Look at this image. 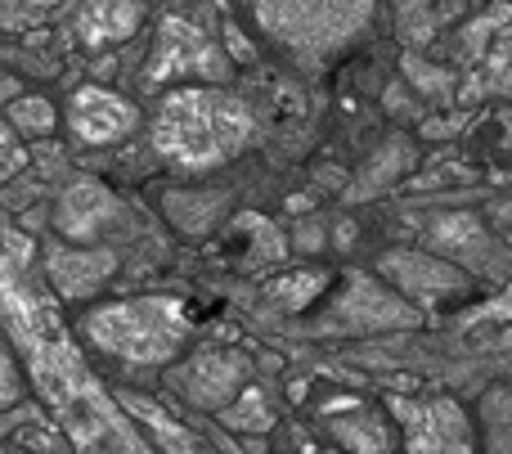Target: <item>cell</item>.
I'll list each match as a JSON object with an SVG mask.
<instances>
[{"instance_id":"cell-8","label":"cell","mask_w":512,"mask_h":454,"mask_svg":"<svg viewBox=\"0 0 512 454\" xmlns=\"http://www.w3.org/2000/svg\"><path fill=\"white\" fill-rule=\"evenodd\" d=\"M117 252L113 248H77V243H45L41 248V270H45V284L54 288L59 302H86L95 297L108 279L117 275Z\"/></svg>"},{"instance_id":"cell-20","label":"cell","mask_w":512,"mask_h":454,"mask_svg":"<svg viewBox=\"0 0 512 454\" xmlns=\"http://www.w3.org/2000/svg\"><path fill=\"white\" fill-rule=\"evenodd\" d=\"M324 284H328L324 270H297V275L274 279V284L265 288V297H270L279 311H301V306H310L319 293H324Z\"/></svg>"},{"instance_id":"cell-22","label":"cell","mask_w":512,"mask_h":454,"mask_svg":"<svg viewBox=\"0 0 512 454\" xmlns=\"http://www.w3.org/2000/svg\"><path fill=\"white\" fill-rule=\"evenodd\" d=\"M18 450L23 454H77L63 441V432L54 428L45 414H27V423H23V432H18Z\"/></svg>"},{"instance_id":"cell-21","label":"cell","mask_w":512,"mask_h":454,"mask_svg":"<svg viewBox=\"0 0 512 454\" xmlns=\"http://www.w3.org/2000/svg\"><path fill=\"white\" fill-rule=\"evenodd\" d=\"M270 419L274 414H270V401H265L261 387H248V392H243L239 401L221 414V423L225 428H234V432H265L270 428Z\"/></svg>"},{"instance_id":"cell-29","label":"cell","mask_w":512,"mask_h":454,"mask_svg":"<svg viewBox=\"0 0 512 454\" xmlns=\"http://www.w3.org/2000/svg\"><path fill=\"white\" fill-rule=\"evenodd\" d=\"M18 95H23V90H18V81H14V77H5V72H0V108H9V104H14Z\"/></svg>"},{"instance_id":"cell-2","label":"cell","mask_w":512,"mask_h":454,"mask_svg":"<svg viewBox=\"0 0 512 454\" xmlns=\"http://www.w3.org/2000/svg\"><path fill=\"white\" fill-rule=\"evenodd\" d=\"M256 117L248 99L225 86H176L158 95L149 122V144L167 167L203 176L234 162L252 144Z\"/></svg>"},{"instance_id":"cell-9","label":"cell","mask_w":512,"mask_h":454,"mask_svg":"<svg viewBox=\"0 0 512 454\" xmlns=\"http://www.w3.org/2000/svg\"><path fill=\"white\" fill-rule=\"evenodd\" d=\"M140 126V108L113 86H77L68 99V131L81 144H122L126 135Z\"/></svg>"},{"instance_id":"cell-19","label":"cell","mask_w":512,"mask_h":454,"mask_svg":"<svg viewBox=\"0 0 512 454\" xmlns=\"http://www.w3.org/2000/svg\"><path fill=\"white\" fill-rule=\"evenodd\" d=\"M5 126L18 135V140H50L54 126H59V108L45 95H18L14 104L5 108Z\"/></svg>"},{"instance_id":"cell-5","label":"cell","mask_w":512,"mask_h":454,"mask_svg":"<svg viewBox=\"0 0 512 454\" xmlns=\"http://www.w3.org/2000/svg\"><path fill=\"white\" fill-rule=\"evenodd\" d=\"M234 59L207 27L185 14H167L158 23L153 50L144 59V90H176V86H221Z\"/></svg>"},{"instance_id":"cell-25","label":"cell","mask_w":512,"mask_h":454,"mask_svg":"<svg viewBox=\"0 0 512 454\" xmlns=\"http://www.w3.org/2000/svg\"><path fill=\"white\" fill-rule=\"evenodd\" d=\"M54 18V5H0V32H23V27H36Z\"/></svg>"},{"instance_id":"cell-1","label":"cell","mask_w":512,"mask_h":454,"mask_svg":"<svg viewBox=\"0 0 512 454\" xmlns=\"http://www.w3.org/2000/svg\"><path fill=\"white\" fill-rule=\"evenodd\" d=\"M0 320L23 369L32 374L45 414L77 454H158L122 410L117 392L81 360V347L63 329L59 302L36 284L32 243L14 230H0Z\"/></svg>"},{"instance_id":"cell-3","label":"cell","mask_w":512,"mask_h":454,"mask_svg":"<svg viewBox=\"0 0 512 454\" xmlns=\"http://www.w3.org/2000/svg\"><path fill=\"white\" fill-rule=\"evenodd\" d=\"M81 338L126 369H162L185 356L194 338V311L185 297L171 293L117 297L81 315Z\"/></svg>"},{"instance_id":"cell-31","label":"cell","mask_w":512,"mask_h":454,"mask_svg":"<svg viewBox=\"0 0 512 454\" xmlns=\"http://www.w3.org/2000/svg\"><path fill=\"white\" fill-rule=\"evenodd\" d=\"M508 135H512V113H508Z\"/></svg>"},{"instance_id":"cell-7","label":"cell","mask_w":512,"mask_h":454,"mask_svg":"<svg viewBox=\"0 0 512 454\" xmlns=\"http://www.w3.org/2000/svg\"><path fill=\"white\" fill-rule=\"evenodd\" d=\"M248 378H252L248 356L225 351V347H203L189 360H176V365H171L167 387L185 405H194V410L225 414L243 392H248Z\"/></svg>"},{"instance_id":"cell-17","label":"cell","mask_w":512,"mask_h":454,"mask_svg":"<svg viewBox=\"0 0 512 454\" xmlns=\"http://www.w3.org/2000/svg\"><path fill=\"white\" fill-rule=\"evenodd\" d=\"M225 207H230V194H225V189H171V194L162 198L167 221L176 225L180 234H189V239L212 234V225L225 216Z\"/></svg>"},{"instance_id":"cell-30","label":"cell","mask_w":512,"mask_h":454,"mask_svg":"<svg viewBox=\"0 0 512 454\" xmlns=\"http://www.w3.org/2000/svg\"><path fill=\"white\" fill-rule=\"evenodd\" d=\"M0 454H23V450H18V446H0Z\"/></svg>"},{"instance_id":"cell-14","label":"cell","mask_w":512,"mask_h":454,"mask_svg":"<svg viewBox=\"0 0 512 454\" xmlns=\"http://www.w3.org/2000/svg\"><path fill=\"white\" fill-rule=\"evenodd\" d=\"M328 432L337 437V446H346L351 454H387L391 450V428L360 401H342L328 405Z\"/></svg>"},{"instance_id":"cell-26","label":"cell","mask_w":512,"mask_h":454,"mask_svg":"<svg viewBox=\"0 0 512 454\" xmlns=\"http://www.w3.org/2000/svg\"><path fill=\"white\" fill-rule=\"evenodd\" d=\"M441 68H432V63H423L418 54H405V77L414 81V86H423L427 95H436V99H450V81L445 77H436Z\"/></svg>"},{"instance_id":"cell-28","label":"cell","mask_w":512,"mask_h":454,"mask_svg":"<svg viewBox=\"0 0 512 454\" xmlns=\"http://www.w3.org/2000/svg\"><path fill=\"white\" fill-rule=\"evenodd\" d=\"M23 162H27V153H23V144H18V135L0 122V180H9L14 171H23Z\"/></svg>"},{"instance_id":"cell-27","label":"cell","mask_w":512,"mask_h":454,"mask_svg":"<svg viewBox=\"0 0 512 454\" xmlns=\"http://www.w3.org/2000/svg\"><path fill=\"white\" fill-rule=\"evenodd\" d=\"M23 401V374H18V360L9 351H0V410H14Z\"/></svg>"},{"instance_id":"cell-6","label":"cell","mask_w":512,"mask_h":454,"mask_svg":"<svg viewBox=\"0 0 512 454\" xmlns=\"http://www.w3.org/2000/svg\"><path fill=\"white\" fill-rule=\"evenodd\" d=\"M409 454H477L472 419L450 396H387Z\"/></svg>"},{"instance_id":"cell-18","label":"cell","mask_w":512,"mask_h":454,"mask_svg":"<svg viewBox=\"0 0 512 454\" xmlns=\"http://www.w3.org/2000/svg\"><path fill=\"white\" fill-rule=\"evenodd\" d=\"M495 95H512V18L495 32L486 59L472 68V77L463 81L459 99H495Z\"/></svg>"},{"instance_id":"cell-23","label":"cell","mask_w":512,"mask_h":454,"mask_svg":"<svg viewBox=\"0 0 512 454\" xmlns=\"http://www.w3.org/2000/svg\"><path fill=\"white\" fill-rule=\"evenodd\" d=\"M400 167H405V144H400V140H391L387 149H382L378 158L369 162V171H364V176H360V185L351 189V198H369V194H378L382 185H391V176H396Z\"/></svg>"},{"instance_id":"cell-4","label":"cell","mask_w":512,"mask_h":454,"mask_svg":"<svg viewBox=\"0 0 512 454\" xmlns=\"http://www.w3.org/2000/svg\"><path fill=\"white\" fill-rule=\"evenodd\" d=\"M378 9L364 0H270L256 5L252 18L279 50H288L301 68H319L333 54H342L373 23Z\"/></svg>"},{"instance_id":"cell-16","label":"cell","mask_w":512,"mask_h":454,"mask_svg":"<svg viewBox=\"0 0 512 454\" xmlns=\"http://www.w3.org/2000/svg\"><path fill=\"white\" fill-rule=\"evenodd\" d=\"M144 23L140 5H81L72 9V32L81 45L90 50H104V45H122L126 36H135V27Z\"/></svg>"},{"instance_id":"cell-24","label":"cell","mask_w":512,"mask_h":454,"mask_svg":"<svg viewBox=\"0 0 512 454\" xmlns=\"http://www.w3.org/2000/svg\"><path fill=\"white\" fill-rule=\"evenodd\" d=\"M436 18H441V9H418V5L400 9V36H405V41H414V45L432 41V36H436Z\"/></svg>"},{"instance_id":"cell-13","label":"cell","mask_w":512,"mask_h":454,"mask_svg":"<svg viewBox=\"0 0 512 454\" xmlns=\"http://www.w3.org/2000/svg\"><path fill=\"white\" fill-rule=\"evenodd\" d=\"M117 401H122V410L131 414L135 428L144 432V441H149L158 454H221L203 432H194L189 423H180L176 414H171L167 405H158L153 396L117 392Z\"/></svg>"},{"instance_id":"cell-12","label":"cell","mask_w":512,"mask_h":454,"mask_svg":"<svg viewBox=\"0 0 512 454\" xmlns=\"http://www.w3.org/2000/svg\"><path fill=\"white\" fill-rule=\"evenodd\" d=\"M427 239H432L436 257L450 261V266L481 270V275H490V279H499L508 270L504 248H499L486 225L468 212H454V216H445V221H436L432 230H427Z\"/></svg>"},{"instance_id":"cell-15","label":"cell","mask_w":512,"mask_h":454,"mask_svg":"<svg viewBox=\"0 0 512 454\" xmlns=\"http://www.w3.org/2000/svg\"><path fill=\"white\" fill-rule=\"evenodd\" d=\"M342 315L346 324L355 329H387V324H418L414 311L396 302L391 293H382L369 275H351V288H346V302H342Z\"/></svg>"},{"instance_id":"cell-11","label":"cell","mask_w":512,"mask_h":454,"mask_svg":"<svg viewBox=\"0 0 512 454\" xmlns=\"http://www.w3.org/2000/svg\"><path fill=\"white\" fill-rule=\"evenodd\" d=\"M117 216H122V203H117V194L104 180H72L59 194V203H54V230H59L63 243L99 248L95 239L108 225H117Z\"/></svg>"},{"instance_id":"cell-10","label":"cell","mask_w":512,"mask_h":454,"mask_svg":"<svg viewBox=\"0 0 512 454\" xmlns=\"http://www.w3.org/2000/svg\"><path fill=\"white\" fill-rule=\"evenodd\" d=\"M378 270L405 297H414L418 306H441L468 297V275L450 261H441L436 252H387Z\"/></svg>"}]
</instances>
